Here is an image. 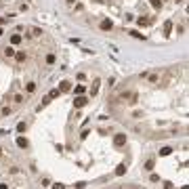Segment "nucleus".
Returning a JSON list of instances; mask_svg holds the SVG:
<instances>
[{"label":"nucleus","instance_id":"15","mask_svg":"<svg viewBox=\"0 0 189 189\" xmlns=\"http://www.w3.org/2000/svg\"><path fill=\"white\" fill-rule=\"evenodd\" d=\"M151 7L160 11V9H162V0H151Z\"/></svg>","mask_w":189,"mask_h":189},{"label":"nucleus","instance_id":"16","mask_svg":"<svg viewBox=\"0 0 189 189\" xmlns=\"http://www.w3.org/2000/svg\"><path fill=\"white\" fill-rule=\"evenodd\" d=\"M153 164H156L153 160H147V162H145V168H147V170H153Z\"/></svg>","mask_w":189,"mask_h":189},{"label":"nucleus","instance_id":"25","mask_svg":"<svg viewBox=\"0 0 189 189\" xmlns=\"http://www.w3.org/2000/svg\"><path fill=\"white\" fill-rule=\"evenodd\" d=\"M0 156H2V149H0Z\"/></svg>","mask_w":189,"mask_h":189},{"label":"nucleus","instance_id":"17","mask_svg":"<svg viewBox=\"0 0 189 189\" xmlns=\"http://www.w3.org/2000/svg\"><path fill=\"white\" fill-rule=\"evenodd\" d=\"M130 36H134V38H141V40H143V38H145L143 34H141V32H137V30H132V32H130Z\"/></svg>","mask_w":189,"mask_h":189},{"label":"nucleus","instance_id":"3","mask_svg":"<svg viewBox=\"0 0 189 189\" xmlns=\"http://www.w3.org/2000/svg\"><path fill=\"white\" fill-rule=\"evenodd\" d=\"M170 32H172V21L168 19V21H164V34L170 36Z\"/></svg>","mask_w":189,"mask_h":189},{"label":"nucleus","instance_id":"18","mask_svg":"<svg viewBox=\"0 0 189 189\" xmlns=\"http://www.w3.org/2000/svg\"><path fill=\"white\" fill-rule=\"evenodd\" d=\"M118 174H124L126 172V166H124V164H120V166H118V170H116Z\"/></svg>","mask_w":189,"mask_h":189},{"label":"nucleus","instance_id":"8","mask_svg":"<svg viewBox=\"0 0 189 189\" xmlns=\"http://www.w3.org/2000/svg\"><path fill=\"white\" fill-rule=\"evenodd\" d=\"M101 30H111V21L109 19H103L101 21Z\"/></svg>","mask_w":189,"mask_h":189},{"label":"nucleus","instance_id":"2","mask_svg":"<svg viewBox=\"0 0 189 189\" xmlns=\"http://www.w3.org/2000/svg\"><path fill=\"white\" fill-rule=\"evenodd\" d=\"M113 143H116L118 147H120V145H124V143H126V137H124V134H116V139H113Z\"/></svg>","mask_w":189,"mask_h":189},{"label":"nucleus","instance_id":"5","mask_svg":"<svg viewBox=\"0 0 189 189\" xmlns=\"http://www.w3.org/2000/svg\"><path fill=\"white\" fill-rule=\"evenodd\" d=\"M69 88H72V82H67V80H63V82H61V86H59V90H61V92H67Z\"/></svg>","mask_w":189,"mask_h":189},{"label":"nucleus","instance_id":"19","mask_svg":"<svg viewBox=\"0 0 189 189\" xmlns=\"http://www.w3.org/2000/svg\"><path fill=\"white\" fill-rule=\"evenodd\" d=\"M46 63L53 65V63H55V55H46Z\"/></svg>","mask_w":189,"mask_h":189},{"label":"nucleus","instance_id":"7","mask_svg":"<svg viewBox=\"0 0 189 189\" xmlns=\"http://www.w3.org/2000/svg\"><path fill=\"white\" fill-rule=\"evenodd\" d=\"M15 53H17L15 46H7V49H4V55H7V57H15Z\"/></svg>","mask_w":189,"mask_h":189},{"label":"nucleus","instance_id":"12","mask_svg":"<svg viewBox=\"0 0 189 189\" xmlns=\"http://www.w3.org/2000/svg\"><path fill=\"white\" fill-rule=\"evenodd\" d=\"M25 90H28V92H36V82H28Z\"/></svg>","mask_w":189,"mask_h":189},{"label":"nucleus","instance_id":"14","mask_svg":"<svg viewBox=\"0 0 189 189\" xmlns=\"http://www.w3.org/2000/svg\"><path fill=\"white\" fill-rule=\"evenodd\" d=\"M97 90H99V80H94V84L90 88V94H97Z\"/></svg>","mask_w":189,"mask_h":189},{"label":"nucleus","instance_id":"4","mask_svg":"<svg viewBox=\"0 0 189 189\" xmlns=\"http://www.w3.org/2000/svg\"><path fill=\"white\" fill-rule=\"evenodd\" d=\"M147 80H149L151 84H156V82H160V72H153V74H149V76H147Z\"/></svg>","mask_w":189,"mask_h":189},{"label":"nucleus","instance_id":"20","mask_svg":"<svg viewBox=\"0 0 189 189\" xmlns=\"http://www.w3.org/2000/svg\"><path fill=\"white\" fill-rule=\"evenodd\" d=\"M17 143H19V147H28V141L25 139H17Z\"/></svg>","mask_w":189,"mask_h":189},{"label":"nucleus","instance_id":"26","mask_svg":"<svg viewBox=\"0 0 189 189\" xmlns=\"http://www.w3.org/2000/svg\"><path fill=\"white\" fill-rule=\"evenodd\" d=\"M177 2H181V0H177Z\"/></svg>","mask_w":189,"mask_h":189},{"label":"nucleus","instance_id":"13","mask_svg":"<svg viewBox=\"0 0 189 189\" xmlns=\"http://www.w3.org/2000/svg\"><path fill=\"white\" fill-rule=\"evenodd\" d=\"M15 59H17V61H25V53H23V51L15 53Z\"/></svg>","mask_w":189,"mask_h":189},{"label":"nucleus","instance_id":"22","mask_svg":"<svg viewBox=\"0 0 189 189\" xmlns=\"http://www.w3.org/2000/svg\"><path fill=\"white\" fill-rule=\"evenodd\" d=\"M15 103H23V94H15Z\"/></svg>","mask_w":189,"mask_h":189},{"label":"nucleus","instance_id":"11","mask_svg":"<svg viewBox=\"0 0 189 189\" xmlns=\"http://www.w3.org/2000/svg\"><path fill=\"white\" fill-rule=\"evenodd\" d=\"M19 42H21V36H19V34H13V36H11V44L15 46V44H19Z\"/></svg>","mask_w":189,"mask_h":189},{"label":"nucleus","instance_id":"1","mask_svg":"<svg viewBox=\"0 0 189 189\" xmlns=\"http://www.w3.org/2000/svg\"><path fill=\"white\" fill-rule=\"evenodd\" d=\"M86 101H88L86 97H76V99H74V107H84Z\"/></svg>","mask_w":189,"mask_h":189},{"label":"nucleus","instance_id":"6","mask_svg":"<svg viewBox=\"0 0 189 189\" xmlns=\"http://www.w3.org/2000/svg\"><path fill=\"white\" fill-rule=\"evenodd\" d=\"M170 153H172V147H162V149H160V156H162V158H166V156H170Z\"/></svg>","mask_w":189,"mask_h":189},{"label":"nucleus","instance_id":"23","mask_svg":"<svg viewBox=\"0 0 189 189\" xmlns=\"http://www.w3.org/2000/svg\"><path fill=\"white\" fill-rule=\"evenodd\" d=\"M53 189H65V185H61V183H57V185H53Z\"/></svg>","mask_w":189,"mask_h":189},{"label":"nucleus","instance_id":"10","mask_svg":"<svg viewBox=\"0 0 189 189\" xmlns=\"http://www.w3.org/2000/svg\"><path fill=\"white\" fill-rule=\"evenodd\" d=\"M149 23H151L149 17H139V25H149Z\"/></svg>","mask_w":189,"mask_h":189},{"label":"nucleus","instance_id":"9","mask_svg":"<svg viewBox=\"0 0 189 189\" xmlns=\"http://www.w3.org/2000/svg\"><path fill=\"white\" fill-rule=\"evenodd\" d=\"M59 94H61V90H59V88H53V90L49 92V99H57Z\"/></svg>","mask_w":189,"mask_h":189},{"label":"nucleus","instance_id":"21","mask_svg":"<svg viewBox=\"0 0 189 189\" xmlns=\"http://www.w3.org/2000/svg\"><path fill=\"white\" fill-rule=\"evenodd\" d=\"M74 92H76V94H82V92H84V86H82V84H80V86H76V88H74Z\"/></svg>","mask_w":189,"mask_h":189},{"label":"nucleus","instance_id":"24","mask_svg":"<svg viewBox=\"0 0 189 189\" xmlns=\"http://www.w3.org/2000/svg\"><path fill=\"white\" fill-rule=\"evenodd\" d=\"M183 189H189V185H183Z\"/></svg>","mask_w":189,"mask_h":189}]
</instances>
